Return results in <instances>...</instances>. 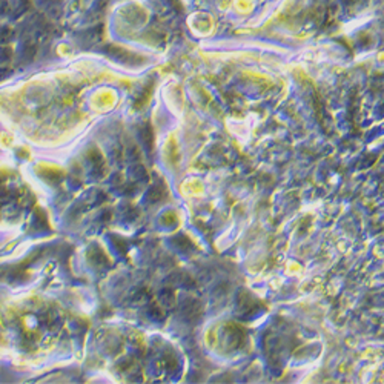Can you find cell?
<instances>
[{"mask_svg":"<svg viewBox=\"0 0 384 384\" xmlns=\"http://www.w3.org/2000/svg\"><path fill=\"white\" fill-rule=\"evenodd\" d=\"M8 5H11V11H14L16 16H20L28 8V0H11Z\"/></svg>","mask_w":384,"mask_h":384,"instance_id":"obj_1","label":"cell"}]
</instances>
